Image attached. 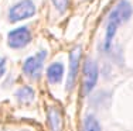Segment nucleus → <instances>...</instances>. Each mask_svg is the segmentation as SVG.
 <instances>
[{
    "label": "nucleus",
    "mask_w": 133,
    "mask_h": 131,
    "mask_svg": "<svg viewBox=\"0 0 133 131\" xmlns=\"http://www.w3.org/2000/svg\"><path fill=\"white\" fill-rule=\"evenodd\" d=\"M132 14H133V7L128 0H120L113 7V10L109 13L108 24H106V33H105V42H103V47H105L106 51L112 45V41L116 35V31H118L119 26L126 23L132 17Z\"/></svg>",
    "instance_id": "nucleus-1"
},
{
    "label": "nucleus",
    "mask_w": 133,
    "mask_h": 131,
    "mask_svg": "<svg viewBox=\"0 0 133 131\" xmlns=\"http://www.w3.org/2000/svg\"><path fill=\"white\" fill-rule=\"evenodd\" d=\"M36 10L37 9L33 0H20L11 6L10 10H9V21L17 23V21L27 20L36 14Z\"/></svg>",
    "instance_id": "nucleus-2"
},
{
    "label": "nucleus",
    "mask_w": 133,
    "mask_h": 131,
    "mask_svg": "<svg viewBox=\"0 0 133 131\" xmlns=\"http://www.w3.org/2000/svg\"><path fill=\"white\" fill-rule=\"evenodd\" d=\"M82 73H84V79H82V89H84L85 95H89L95 89L98 83V78H99V68H98L96 62L92 59H87L84 62V68H82Z\"/></svg>",
    "instance_id": "nucleus-3"
},
{
    "label": "nucleus",
    "mask_w": 133,
    "mask_h": 131,
    "mask_svg": "<svg viewBox=\"0 0 133 131\" xmlns=\"http://www.w3.org/2000/svg\"><path fill=\"white\" fill-rule=\"evenodd\" d=\"M81 55L82 49L81 47H75L71 52H69V64H68V75H66V83H65V90L71 92L75 86L79 72V62H81Z\"/></svg>",
    "instance_id": "nucleus-4"
},
{
    "label": "nucleus",
    "mask_w": 133,
    "mask_h": 131,
    "mask_svg": "<svg viewBox=\"0 0 133 131\" xmlns=\"http://www.w3.org/2000/svg\"><path fill=\"white\" fill-rule=\"evenodd\" d=\"M45 58H47L45 49H41V51H38L36 55L27 58L23 64V72L26 73L28 78H31V79H38L40 75H41V71H43Z\"/></svg>",
    "instance_id": "nucleus-5"
},
{
    "label": "nucleus",
    "mask_w": 133,
    "mask_h": 131,
    "mask_svg": "<svg viewBox=\"0 0 133 131\" xmlns=\"http://www.w3.org/2000/svg\"><path fill=\"white\" fill-rule=\"evenodd\" d=\"M31 41V31L28 27H17V28L11 30L7 34V45L13 49H20L27 47Z\"/></svg>",
    "instance_id": "nucleus-6"
},
{
    "label": "nucleus",
    "mask_w": 133,
    "mask_h": 131,
    "mask_svg": "<svg viewBox=\"0 0 133 131\" xmlns=\"http://www.w3.org/2000/svg\"><path fill=\"white\" fill-rule=\"evenodd\" d=\"M64 72H65V68L62 62H52L48 68H47V72L45 76L48 79V82L51 85H58L59 82L62 80L64 78Z\"/></svg>",
    "instance_id": "nucleus-7"
},
{
    "label": "nucleus",
    "mask_w": 133,
    "mask_h": 131,
    "mask_svg": "<svg viewBox=\"0 0 133 131\" xmlns=\"http://www.w3.org/2000/svg\"><path fill=\"white\" fill-rule=\"evenodd\" d=\"M47 118H48V124L51 131H61L62 128V114L58 107H50L48 113H47Z\"/></svg>",
    "instance_id": "nucleus-8"
},
{
    "label": "nucleus",
    "mask_w": 133,
    "mask_h": 131,
    "mask_svg": "<svg viewBox=\"0 0 133 131\" xmlns=\"http://www.w3.org/2000/svg\"><path fill=\"white\" fill-rule=\"evenodd\" d=\"M16 99L23 104H30L36 99V92L31 86H21L20 89L16 92Z\"/></svg>",
    "instance_id": "nucleus-9"
},
{
    "label": "nucleus",
    "mask_w": 133,
    "mask_h": 131,
    "mask_svg": "<svg viewBox=\"0 0 133 131\" xmlns=\"http://www.w3.org/2000/svg\"><path fill=\"white\" fill-rule=\"evenodd\" d=\"M84 131H102V127L95 116L88 114L84 118Z\"/></svg>",
    "instance_id": "nucleus-10"
},
{
    "label": "nucleus",
    "mask_w": 133,
    "mask_h": 131,
    "mask_svg": "<svg viewBox=\"0 0 133 131\" xmlns=\"http://www.w3.org/2000/svg\"><path fill=\"white\" fill-rule=\"evenodd\" d=\"M51 2L54 7H55V10L59 11V13H65L69 6V0H51Z\"/></svg>",
    "instance_id": "nucleus-11"
},
{
    "label": "nucleus",
    "mask_w": 133,
    "mask_h": 131,
    "mask_svg": "<svg viewBox=\"0 0 133 131\" xmlns=\"http://www.w3.org/2000/svg\"><path fill=\"white\" fill-rule=\"evenodd\" d=\"M6 69H7V66H6V58L0 57V78L4 76Z\"/></svg>",
    "instance_id": "nucleus-12"
}]
</instances>
